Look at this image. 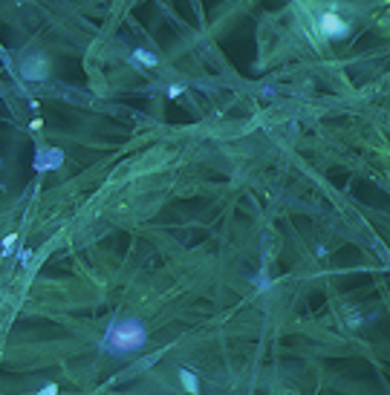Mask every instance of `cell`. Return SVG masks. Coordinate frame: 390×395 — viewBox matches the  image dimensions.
I'll list each match as a JSON object with an SVG mask.
<instances>
[{
  "instance_id": "cell-9",
  "label": "cell",
  "mask_w": 390,
  "mask_h": 395,
  "mask_svg": "<svg viewBox=\"0 0 390 395\" xmlns=\"http://www.w3.org/2000/svg\"><path fill=\"white\" fill-rule=\"evenodd\" d=\"M0 165H3V159H0Z\"/></svg>"
},
{
  "instance_id": "cell-6",
  "label": "cell",
  "mask_w": 390,
  "mask_h": 395,
  "mask_svg": "<svg viewBox=\"0 0 390 395\" xmlns=\"http://www.w3.org/2000/svg\"><path fill=\"white\" fill-rule=\"evenodd\" d=\"M179 375H182V384H185V390H188V393H199V384H196V375H191L188 369H182Z\"/></svg>"
},
{
  "instance_id": "cell-4",
  "label": "cell",
  "mask_w": 390,
  "mask_h": 395,
  "mask_svg": "<svg viewBox=\"0 0 390 395\" xmlns=\"http://www.w3.org/2000/svg\"><path fill=\"white\" fill-rule=\"evenodd\" d=\"M46 69H49V63H46V58H41V55H35V58H29V61L23 63V75L32 78V81L46 78Z\"/></svg>"
},
{
  "instance_id": "cell-1",
  "label": "cell",
  "mask_w": 390,
  "mask_h": 395,
  "mask_svg": "<svg viewBox=\"0 0 390 395\" xmlns=\"http://www.w3.org/2000/svg\"><path fill=\"white\" fill-rule=\"evenodd\" d=\"M145 340H148V332H145L142 323H136V320H122V323L110 326V332L104 334V343H101V346H104L107 352H113V355H128L133 349L145 346Z\"/></svg>"
},
{
  "instance_id": "cell-5",
  "label": "cell",
  "mask_w": 390,
  "mask_h": 395,
  "mask_svg": "<svg viewBox=\"0 0 390 395\" xmlns=\"http://www.w3.org/2000/svg\"><path fill=\"white\" fill-rule=\"evenodd\" d=\"M133 61L145 63V66H156V63H159V58H156L153 52H148V49H133Z\"/></svg>"
},
{
  "instance_id": "cell-2",
  "label": "cell",
  "mask_w": 390,
  "mask_h": 395,
  "mask_svg": "<svg viewBox=\"0 0 390 395\" xmlns=\"http://www.w3.org/2000/svg\"><path fill=\"white\" fill-rule=\"evenodd\" d=\"M61 162H64V153L61 150H55V147H41L38 156H35V170L46 173V170H55Z\"/></svg>"
},
{
  "instance_id": "cell-7",
  "label": "cell",
  "mask_w": 390,
  "mask_h": 395,
  "mask_svg": "<svg viewBox=\"0 0 390 395\" xmlns=\"http://www.w3.org/2000/svg\"><path fill=\"white\" fill-rule=\"evenodd\" d=\"M15 243H18V234H9V237L3 240V257H9V254H12V248H15Z\"/></svg>"
},
{
  "instance_id": "cell-8",
  "label": "cell",
  "mask_w": 390,
  "mask_h": 395,
  "mask_svg": "<svg viewBox=\"0 0 390 395\" xmlns=\"http://www.w3.org/2000/svg\"><path fill=\"white\" fill-rule=\"evenodd\" d=\"M179 92H182V87H179V84H173V87H171V90H168V95H171V98H176V95H179Z\"/></svg>"
},
{
  "instance_id": "cell-3",
  "label": "cell",
  "mask_w": 390,
  "mask_h": 395,
  "mask_svg": "<svg viewBox=\"0 0 390 395\" xmlns=\"http://www.w3.org/2000/svg\"><path fill=\"white\" fill-rule=\"evenodd\" d=\"M321 32H324L326 38H341L344 32H347V23L338 18V15H332V12H326L324 18H321Z\"/></svg>"
}]
</instances>
